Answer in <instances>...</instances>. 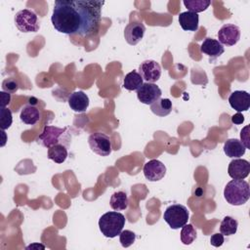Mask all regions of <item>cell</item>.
<instances>
[{"instance_id":"obj_1","label":"cell","mask_w":250,"mask_h":250,"mask_svg":"<svg viewBox=\"0 0 250 250\" xmlns=\"http://www.w3.org/2000/svg\"><path fill=\"white\" fill-rule=\"evenodd\" d=\"M104 4L99 0H57L51 18L53 26L68 35H91L98 30Z\"/></svg>"},{"instance_id":"obj_2","label":"cell","mask_w":250,"mask_h":250,"mask_svg":"<svg viewBox=\"0 0 250 250\" xmlns=\"http://www.w3.org/2000/svg\"><path fill=\"white\" fill-rule=\"evenodd\" d=\"M224 197L230 205L239 206L246 203L250 197L249 184L244 180H231L225 187Z\"/></svg>"},{"instance_id":"obj_3","label":"cell","mask_w":250,"mask_h":250,"mask_svg":"<svg viewBox=\"0 0 250 250\" xmlns=\"http://www.w3.org/2000/svg\"><path fill=\"white\" fill-rule=\"evenodd\" d=\"M125 226V217L117 211L106 212L99 220V228L102 233L108 238L120 234Z\"/></svg>"},{"instance_id":"obj_4","label":"cell","mask_w":250,"mask_h":250,"mask_svg":"<svg viewBox=\"0 0 250 250\" xmlns=\"http://www.w3.org/2000/svg\"><path fill=\"white\" fill-rule=\"evenodd\" d=\"M37 141L47 148L59 144L67 147L70 144V136L67 132V128H59L46 125Z\"/></svg>"},{"instance_id":"obj_5","label":"cell","mask_w":250,"mask_h":250,"mask_svg":"<svg viewBox=\"0 0 250 250\" xmlns=\"http://www.w3.org/2000/svg\"><path fill=\"white\" fill-rule=\"evenodd\" d=\"M188 211L182 204H173L166 208L163 219L173 229H178L185 226L188 220Z\"/></svg>"},{"instance_id":"obj_6","label":"cell","mask_w":250,"mask_h":250,"mask_svg":"<svg viewBox=\"0 0 250 250\" xmlns=\"http://www.w3.org/2000/svg\"><path fill=\"white\" fill-rule=\"evenodd\" d=\"M15 24L20 31L24 33L36 32L40 27L37 15L28 9L21 10L16 14Z\"/></svg>"},{"instance_id":"obj_7","label":"cell","mask_w":250,"mask_h":250,"mask_svg":"<svg viewBox=\"0 0 250 250\" xmlns=\"http://www.w3.org/2000/svg\"><path fill=\"white\" fill-rule=\"evenodd\" d=\"M88 144L95 153L101 156H107L111 153V142L107 135L102 132H96L89 136Z\"/></svg>"},{"instance_id":"obj_8","label":"cell","mask_w":250,"mask_h":250,"mask_svg":"<svg viewBox=\"0 0 250 250\" xmlns=\"http://www.w3.org/2000/svg\"><path fill=\"white\" fill-rule=\"evenodd\" d=\"M160 88L154 83H144L137 90L138 100L145 104H151L161 97Z\"/></svg>"},{"instance_id":"obj_9","label":"cell","mask_w":250,"mask_h":250,"mask_svg":"<svg viewBox=\"0 0 250 250\" xmlns=\"http://www.w3.org/2000/svg\"><path fill=\"white\" fill-rule=\"evenodd\" d=\"M139 73L146 82L154 83L161 76V66L156 61L146 60L140 64Z\"/></svg>"},{"instance_id":"obj_10","label":"cell","mask_w":250,"mask_h":250,"mask_svg":"<svg viewBox=\"0 0 250 250\" xmlns=\"http://www.w3.org/2000/svg\"><path fill=\"white\" fill-rule=\"evenodd\" d=\"M218 39L222 45L233 46L240 39V29L232 23L224 24L218 31Z\"/></svg>"},{"instance_id":"obj_11","label":"cell","mask_w":250,"mask_h":250,"mask_svg":"<svg viewBox=\"0 0 250 250\" xmlns=\"http://www.w3.org/2000/svg\"><path fill=\"white\" fill-rule=\"evenodd\" d=\"M143 172L146 180L149 182H157L165 176L166 167L161 161L157 159H151L144 165Z\"/></svg>"},{"instance_id":"obj_12","label":"cell","mask_w":250,"mask_h":250,"mask_svg":"<svg viewBox=\"0 0 250 250\" xmlns=\"http://www.w3.org/2000/svg\"><path fill=\"white\" fill-rule=\"evenodd\" d=\"M146 26L141 21H131L124 29V37L128 44L137 45L144 37Z\"/></svg>"},{"instance_id":"obj_13","label":"cell","mask_w":250,"mask_h":250,"mask_svg":"<svg viewBox=\"0 0 250 250\" xmlns=\"http://www.w3.org/2000/svg\"><path fill=\"white\" fill-rule=\"evenodd\" d=\"M228 173L233 180H243L250 173V163L245 159H233L229 164Z\"/></svg>"},{"instance_id":"obj_14","label":"cell","mask_w":250,"mask_h":250,"mask_svg":"<svg viewBox=\"0 0 250 250\" xmlns=\"http://www.w3.org/2000/svg\"><path fill=\"white\" fill-rule=\"evenodd\" d=\"M229 103L237 112L246 111L250 106V95L246 91H233L229 97Z\"/></svg>"},{"instance_id":"obj_15","label":"cell","mask_w":250,"mask_h":250,"mask_svg":"<svg viewBox=\"0 0 250 250\" xmlns=\"http://www.w3.org/2000/svg\"><path fill=\"white\" fill-rule=\"evenodd\" d=\"M68 104L70 108L78 113L85 112L89 106V97L83 91H75L68 97Z\"/></svg>"},{"instance_id":"obj_16","label":"cell","mask_w":250,"mask_h":250,"mask_svg":"<svg viewBox=\"0 0 250 250\" xmlns=\"http://www.w3.org/2000/svg\"><path fill=\"white\" fill-rule=\"evenodd\" d=\"M200 51L211 58H218L224 53L225 50L223 45L218 40L207 37L202 42L200 46Z\"/></svg>"},{"instance_id":"obj_17","label":"cell","mask_w":250,"mask_h":250,"mask_svg":"<svg viewBox=\"0 0 250 250\" xmlns=\"http://www.w3.org/2000/svg\"><path fill=\"white\" fill-rule=\"evenodd\" d=\"M246 151L245 146L237 139H229L224 145V152L231 158H238L244 155Z\"/></svg>"},{"instance_id":"obj_18","label":"cell","mask_w":250,"mask_h":250,"mask_svg":"<svg viewBox=\"0 0 250 250\" xmlns=\"http://www.w3.org/2000/svg\"><path fill=\"white\" fill-rule=\"evenodd\" d=\"M198 15L189 11L183 12L179 16V23L187 31H196L198 29Z\"/></svg>"},{"instance_id":"obj_19","label":"cell","mask_w":250,"mask_h":250,"mask_svg":"<svg viewBox=\"0 0 250 250\" xmlns=\"http://www.w3.org/2000/svg\"><path fill=\"white\" fill-rule=\"evenodd\" d=\"M20 118L25 124L34 125L40 120L41 113L36 106L32 104H26L22 107L20 114Z\"/></svg>"},{"instance_id":"obj_20","label":"cell","mask_w":250,"mask_h":250,"mask_svg":"<svg viewBox=\"0 0 250 250\" xmlns=\"http://www.w3.org/2000/svg\"><path fill=\"white\" fill-rule=\"evenodd\" d=\"M143 80V77L138 71L132 70L125 75L123 79V87L128 91H137L144 84Z\"/></svg>"},{"instance_id":"obj_21","label":"cell","mask_w":250,"mask_h":250,"mask_svg":"<svg viewBox=\"0 0 250 250\" xmlns=\"http://www.w3.org/2000/svg\"><path fill=\"white\" fill-rule=\"evenodd\" d=\"M150 110L157 116H166L172 111V102L169 99H158L150 104Z\"/></svg>"},{"instance_id":"obj_22","label":"cell","mask_w":250,"mask_h":250,"mask_svg":"<svg viewBox=\"0 0 250 250\" xmlns=\"http://www.w3.org/2000/svg\"><path fill=\"white\" fill-rule=\"evenodd\" d=\"M47 157L56 163H62L67 157V147L63 145H55L48 148Z\"/></svg>"},{"instance_id":"obj_23","label":"cell","mask_w":250,"mask_h":250,"mask_svg":"<svg viewBox=\"0 0 250 250\" xmlns=\"http://www.w3.org/2000/svg\"><path fill=\"white\" fill-rule=\"evenodd\" d=\"M129 204L128 201V196L126 192L124 191H115L111 196L109 200V205L110 207L115 210V211H122L127 209Z\"/></svg>"},{"instance_id":"obj_24","label":"cell","mask_w":250,"mask_h":250,"mask_svg":"<svg viewBox=\"0 0 250 250\" xmlns=\"http://www.w3.org/2000/svg\"><path fill=\"white\" fill-rule=\"evenodd\" d=\"M237 227H238V223L235 219H233L232 217H229V216H226L221 222L220 231L223 235L229 236L236 232Z\"/></svg>"},{"instance_id":"obj_25","label":"cell","mask_w":250,"mask_h":250,"mask_svg":"<svg viewBox=\"0 0 250 250\" xmlns=\"http://www.w3.org/2000/svg\"><path fill=\"white\" fill-rule=\"evenodd\" d=\"M211 4L210 0H184V5L189 12L200 13L205 11Z\"/></svg>"},{"instance_id":"obj_26","label":"cell","mask_w":250,"mask_h":250,"mask_svg":"<svg viewBox=\"0 0 250 250\" xmlns=\"http://www.w3.org/2000/svg\"><path fill=\"white\" fill-rule=\"evenodd\" d=\"M196 230L194 229V227L190 224H186L185 226L182 227V230H181V241L185 244V245H189L191 244L195 238H196Z\"/></svg>"},{"instance_id":"obj_27","label":"cell","mask_w":250,"mask_h":250,"mask_svg":"<svg viewBox=\"0 0 250 250\" xmlns=\"http://www.w3.org/2000/svg\"><path fill=\"white\" fill-rule=\"evenodd\" d=\"M13 122L12 111L8 107H1L0 110V128L1 130H6L10 128Z\"/></svg>"},{"instance_id":"obj_28","label":"cell","mask_w":250,"mask_h":250,"mask_svg":"<svg viewBox=\"0 0 250 250\" xmlns=\"http://www.w3.org/2000/svg\"><path fill=\"white\" fill-rule=\"evenodd\" d=\"M136 240V233L132 230L129 229H125L122 230L119 234V241L121 243V245L125 248L131 246Z\"/></svg>"},{"instance_id":"obj_29","label":"cell","mask_w":250,"mask_h":250,"mask_svg":"<svg viewBox=\"0 0 250 250\" xmlns=\"http://www.w3.org/2000/svg\"><path fill=\"white\" fill-rule=\"evenodd\" d=\"M2 89L4 92L13 94L19 89V84L14 78H6L2 83Z\"/></svg>"},{"instance_id":"obj_30","label":"cell","mask_w":250,"mask_h":250,"mask_svg":"<svg viewBox=\"0 0 250 250\" xmlns=\"http://www.w3.org/2000/svg\"><path fill=\"white\" fill-rule=\"evenodd\" d=\"M210 243L212 246L214 247H220L223 245L224 243V235L222 233H214L211 237H210Z\"/></svg>"},{"instance_id":"obj_31","label":"cell","mask_w":250,"mask_h":250,"mask_svg":"<svg viewBox=\"0 0 250 250\" xmlns=\"http://www.w3.org/2000/svg\"><path fill=\"white\" fill-rule=\"evenodd\" d=\"M249 126H245L240 133V138H241V142L242 144L245 146L246 148H249Z\"/></svg>"},{"instance_id":"obj_32","label":"cell","mask_w":250,"mask_h":250,"mask_svg":"<svg viewBox=\"0 0 250 250\" xmlns=\"http://www.w3.org/2000/svg\"><path fill=\"white\" fill-rule=\"evenodd\" d=\"M0 96H1V107H6V105H8L10 104L11 94L2 91V92H0Z\"/></svg>"},{"instance_id":"obj_33","label":"cell","mask_w":250,"mask_h":250,"mask_svg":"<svg viewBox=\"0 0 250 250\" xmlns=\"http://www.w3.org/2000/svg\"><path fill=\"white\" fill-rule=\"evenodd\" d=\"M243 121H244V116L240 112H237L236 114L231 116V122L234 124H241L243 123Z\"/></svg>"},{"instance_id":"obj_34","label":"cell","mask_w":250,"mask_h":250,"mask_svg":"<svg viewBox=\"0 0 250 250\" xmlns=\"http://www.w3.org/2000/svg\"><path fill=\"white\" fill-rule=\"evenodd\" d=\"M1 134L3 135V142L1 143V146H3L5 145V143H6V134H5L4 130H1Z\"/></svg>"}]
</instances>
